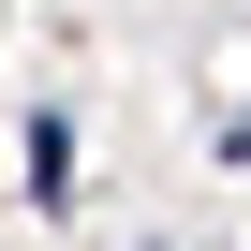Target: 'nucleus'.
Returning <instances> with one entry per match:
<instances>
[{
    "mask_svg": "<svg viewBox=\"0 0 251 251\" xmlns=\"http://www.w3.org/2000/svg\"><path fill=\"white\" fill-rule=\"evenodd\" d=\"M30 207H74V118H30Z\"/></svg>",
    "mask_w": 251,
    "mask_h": 251,
    "instance_id": "obj_1",
    "label": "nucleus"
}]
</instances>
